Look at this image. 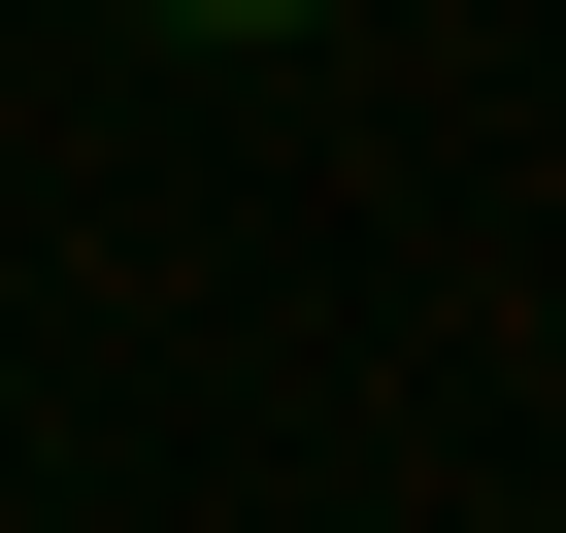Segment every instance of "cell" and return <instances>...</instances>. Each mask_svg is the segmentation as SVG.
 Segmentation results:
<instances>
[{"label":"cell","instance_id":"cell-1","mask_svg":"<svg viewBox=\"0 0 566 533\" xmlns=\"http://www.w3.org/2000/svg\"><path fill=\"white\" fill-rule=\"evenodd\" d=\"M134 34H334V0H134Z\"/></svg>","mask_w":566,"mask_h":533}]
</instances>
